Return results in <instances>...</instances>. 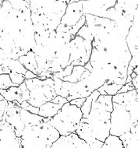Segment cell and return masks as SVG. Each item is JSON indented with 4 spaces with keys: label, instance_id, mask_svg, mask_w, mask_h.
<instances>
[{
    "label": "cell",
    "instance_id": "6da1fadb",
    "mask_svg": "<svg viewBox=\"0 0 138 148\" xmlns=\"http://www.w3.org/2000/svg\"><path fill=\"white\" fill-rule=\"evenodd\" d=\"M60 136L49 123L25 126L21 137L22 148H51Z\"/></svg>",
    "mask_w": 138,
    "mask_h": 148
},
{
    "label": "cell",
    "instance_id": "7a4b0ae2",
    "mask_svg": "<svg viewBox=\"0 0 138 148\" xmlns=\"http://www.w3.org/2000/svg\"><path fill=\"white\" fill-rule=\"evenodd\" d=\"M83 118L81 109L68 102L62 107L49 123L59 132L60 136L75 133Z\"/></svg>",
    "mask_w": 138,
    "mask_h": 148
},
{
    "label": "cell",
    "instance_id": "3957f363",
    "mask_svg": "<svg viewBox=\"0 0 138 148\" xmlns=\"http://www.w3.org/2000/svg\"><path fill=\"white\" fill-rule=\"evenodd\" d=\"M24 83L30 90L31 97L27 102L32 106L40 108L57 96L54 90V80L51 78L45 80H41L38 78L26 79Z\"/></svg>",
    "mask_w": 138,
    "mask_h": 148
},
{
    "label": "cell",
    "instance_id": "277c9868",
    "mask_svg": "<svg viewBox=\"0 0 138 148\" xmlns=\"http://www.w3.org/2000/svg\"><path fill=\"white\" fill-rule=\"evenodd\" d=\"M30 6L31 13L45 16L58 27L65 14L67 3V1H30Z\"/></svg>",
    "mask_w": 138,
    "mask_h": 148
},
{
    "label": "cell",
    "instance_id": "5b68a950",
    "mask_svg": "<svg viewBox=\"0 0 138 148\" xmlns=\"http://www.w3.org/2000/svg\"><path fill=\"white\" fill-rule=\"evenodd\" d=\"M110 116L111 112L91 108L87 117L88 125L93 137L103 143L110 136Z\"/></svg>",
    "mask_w": 138,
    "mask_h": 148
},
{
    "label": "cell",
    "instance_id": "8992f818",
    "mask_svg": "<svg viewBox=\"0 0 138 148\" xmlns=\"http://www.w3.org/2000/svg\"><path fill=\"white\" fill-rule=\"evenodd\" d=\"M110 135L119 137L130 131L133 125L130 113L123 105L113 103V109L110 116Z\"/></svg>",
    "mask_w": 138,
    "mask_h": 148
},
{
    "label": "cell",
    "instance_id": "52a82bcc",
    "mask_svg": "<svg viewBox=\"0 0 138 148\" xmlns=\"http://www.w3.org/2000/svg\"><path fill=\"white\" fill-rule=\"evenodd\" d=\"M70 57L69 64L72 66H84L91 58L92 51V42L86 41L76 36L69 43Z\"/></svg>",
    "mask_w": 138,
    "mask_h": 148
},
{
    "label": "cell",
    "instance_id": "ba28073f",
    "mask_svg": "<svg viewBox=\"0 0 138 148\" xmlns=\"http://www.w3.org/2000/svg\"><path fill=\"white\" fill-rule=\"evenodd\" d=\"M21 108L19 107L18 105L13 102H9L4 116L0 123L1 125H4L5 123H7L12 125L17 137H21L22 133L25 128V125L21 119Z\"/></svg>",
    "mask_w": 138,
    "mask_h": 148
},
{
    "label": "cell",
    "instance_id": "9c48e42d",
    "mask_svg": "<svg viewBox=\"0 0 138 148\" xmlns=\"http://www.w3.org/2000/svg\"><path fill=\"white\" fill-rule=\"evenodd\" d=\"M91 94L84 80H80L77 83L64 81L62 83L61 96L67 98L69 102L77 98H86Z\"/></svg>",
    "mask_w": 138,
    "mask_h": 148
},
{
    "label": "cell",
    "instance_id": "30bf717a",
    "mask_svg": "<svg viewBox=\"0 0 138 148\" xmlns=\"http://www.w3.org/2000/svg\"><path fill=\"white\" fill-rule=\"evenodd\" d=\"M116 0L114 1H82L84 14H90L103 18L108 9L114 7Z\"/></svg>",
    "mask_w": 138,
    "mask_h": 148
},
{
    "label": "cell",
    "instance_id": "8fae6325",
    "mask_svg": "<svg viewBox=\"0 0 138 148\" xmlns=\"http://www.w3.org/2000/svg\"><path fill=\"white\" fill-rule=\"evenodd\" d=\"M84 14L82 1H77L76 3H69L67 5V8L65 14L62 18L60 25L63 27H70L76 25Z\"/></svg>",
    "mask_w": 138,
    "mask_h": 148
},
{
    "label": "cell",
    "instance_id": "7c38bea8",
    "mask_svg": "<svg viewBox=\"0 0 138 148\" xmlns=\"http://www.w3.org/2000/svg\"><path fill=\"white\" fill-rule=\"evenodd\" d=\"M0 95L3 96L9 102L17 101L20 104L27 101L31 97L30 90L25 83H23L19 87H12L8 90H0Z\"/></svg>",
    "mask_w": 138,
    "mask_h": 148
},
{
    "label": "cell",
    "instance_id": "4fadbf2b",
    "mask_svg": "<svg viewBox=\"0 0 138 148\" xmlns=\"http://www.w3.org/2000/svg\"><path fill=\"white\" fill-rule=\"evenodd\" d=\"M1 148H22L21 137L16 135L14 129L9 123L1 125Z\"/></svg>",
    "mask_w": 138,
    "mask_h": 148
},
{
    "label": "cell",
    "instance_id": "5bb4252c",
    "mask_svg": "<svg viewBox=\"0 0 138 148\" xmlns=\"http://www.w3.org/2000/svg\"><path fill=\"white\" fill-rule=\"evenodd\" d=\"M87 144L81 140L77 133H71L69 136H61L56 142H54L51 148H87Z\"/></svg>",
    "mask_w": 138,
    "mask_h": 148
},
{
    "label": "cell",
    "instance_id": "9a60e30c",
    "mask_svg": "<svg viewBox=\"0 0 138 148\" xmlns=\"http://www.w3.org/2000/svg\"><path fill=\"white\" fill-rule=\"evenodd\" d=\"M137 10L134 13L133 23L130 28L129 33L126 37V42L127 44L129 51L132 57L138 56V21H137Z\"/></svg>",
    "mask_w": 138,
    "mask_h": 148
},
{
    "label": "cell",
    "instance_id": "2e32d148",
    "mask_svg": "<svg viewBox=\"0 0 138 148\" xmlns=\"http://www.w3.org/2000/svg\"><path fill=\"white\" fill-rule=\"evenodd\" d=\"M77 135L79 136L81 140H84L88 145H92L93 143H95L97 140L93 137L91 130H90L89 125H88V121L87 119L82 118L80 120L79 126L77 128L76 133Z\"/></svg>",
    "mask_w": 138,
    "mask_h": 148
},
{
    "label": "cell",
    "instance_id": "e0dca14e",
    "mask_svg": "<svg viewBox=\"0 0 138 148\" xmlns=\"http://www.w3.org/2000/svg\"><path fill=\"white\" fill-rule=\"evenodd\" d=\"M138 101V90H133L131 91L117 95L113 96V102L123 105L126 107L129 105Z\"/></svg>",
    "mask_w": 138,
    "mask_h": 148
},
{
    "label": "cell",
    "instance_id": "ac0fdd59",
    "mask_svg": "<svg viewBox=\"0 0 138 148\" xmlns=\"http://www.w3.org/2000/svg\"><path fill=\"white\" fill-rule=\"evenodd\" d=\"M21 115L22 121L24 123L25 126L37 125L41 124V123H49V120L51 119H48V118L41 117L38 115L32 114V113L29 112L28 111L23 109L22 108H21Z\"/></svg>",
    "mask_w": 138,
    "mask_h": 148
},
{
    "label": "cell",
    "instance_id": "d6986e66",
    "mask_svg": "<svg viewBox=\"0 0 138 148\" xmlns=\"http://www.w3.org/2000/svg\"><path fill=\"white\" fill-rule=\"evenodd\" d=\"M91 108L102 109L108 112H112L113 109V96L110 95H101L95 101H93Z\"/></svg>",
    "mask_w": 138,
    "mask_h": 148
},
{
    "label": "cell",
    "instance_id": "ffe728a7",
    "mask_svg": "<svg viewBox=\"0 0 138 148\" xmlns=\"http://www.w3.org/2000/svg\"><path fill=\"white\" fill-rule=\"evenodd\" d=\"M18 60L27 70L31 71L38 76V63H37V61H36L35 54L32 50L29 51L26 56L20 57Z\"/></svg>",
    "mask_w": 138,
    "mask_h": 148
},
{
    "label": "cell",
    "instance_id": "44dd1931",
    "mask_svg": "<svg viewBox=\"0 0 138 148\" xmlns=\"http://www.w3.org/2000/svg\"><path fill=\"white\" fill-rule=\"evenodd\" d=\"M62 106L63 105H57V104L52 103L51 101L47 102L39 108L40 110H39L38 115L44 118L51 119L56 115Z\"/></svg>",
    "mask_w": 138,
    "mask_h": 148
},
{
    "label": "cell",
    "instance_id": "7402d4cb",
    "mask_svg": "<svg viewBox=\"0 0 138 148\" xmlns=\"http://www.w3.org/2000/svg\"><path fill=\"white\" fill-rule=\"evenodd\" d=\"M124 148H138V133L126 132L119 136Z\"/></svg>",
    "mask_w": 138,
    "mask_h": 148
},
{
    "label": "cell",
    "instance_id": "603a6c76",
    "mask_svg": "<svg viewBox=\"0 0 138 148\" xmlns=\"http://www.w3.org/2000/svg\"><path fill=\"white\" fill-rule=\"evenodd\" d=\"M1 65L5 66L10 69L11 72H16L18 73L25 75L27 69L23 66L19 60H13L11 59H5L1 60Z\"/></svg>",
    "mask_w": 138,
    "mask_h": 148
},
{
    "label": "cell",
    "instance_id": "cb8c5ba5",
    "mask_svg": "<svg viewBox=\"0 0 138 148\" xmlns=\"http://www.w3.org/2000/svg\"><path fill=\"white\" fill-rule=\"evenodd\" d=\"M123 85L116 84L113 83H108L106 81L103 84V86L97 90L99 92L101 95H110V96H114L117 95L118 91L121 89Z\"/></svg>",
    "mask_w": 138,
    "mask_h": 148
},
{
    "label": "cell",
    "instance_id": "d4e9b609",
    "mask_svg": "<svg viewBox=\"0 0 138 148\" xmlns=\"http://www.w3.org/2000/svg\"><path fill=\"white\" fill-rule=\"evenodd\" d=\"M99 96V92L97 91V90H95L94 92H92L88 97H86V101H85V102L84 103V105H83V106L80 108L81 109L82 114H83V118L87 119L88 115H89L90 112L91 110L92 102L95 101L98 98Z\"/></svg>",
    "mask_w": 138,
    "mask_h": 148
},
{
    "label": "cell",
    "instance_id": "484cf974",
    "mask_svg": "<svg viewBox=\"0 0 138 148\" xmlns=\"http://www.w3.org/2000/svg\"><path fill=\"white\" fill-rule=\"evenodd\" d=\"M85 71H86V69L84 66H73L72 73L68 77L63 78L62 81L69 82V83H77L80 80L81 76Z\"/></svg>",
    "mask_w": 138,
    "mask_h": 148
},
{
    "label": "cell",
    "instance_id": "4316f807",
    "mask_svg": "<svg viewBox=\"0 0 138 148\" xmlns=\"http://www.w3.org/2000/svg\"><path fill=\"white\" fill-rule=\"evenodd\" d=\"M12 7L18 11H30L31 6H30V1H16V0H10Z\"/></svg>",
    "mask_w": 138,
    "mask_h": 148
},
{
    "label": "cell",
    "instance_id": "83f0119b",
    "mask_svg": "<svg viewBox=\"0 0 138 148\" xmlns=\"http://www.w3.org/2000/svg\"><path fill=\"white\" fill-rule=\"evenodd\" d=\"M0 84V90H8L12 87H19V85L15 84L12 82L10 74H1Z\"/></svg>",
    "mask_w": 138,
    "mask_h": 148
},
{
    "label": "cell",
    "instance_id": "f1b7e54d",
    "mask_svg": "<svg viewBox=\"0 0 138 148\" xmlns=\"http://www.w3.org/2000/svg\"><path fill=\"white\" fill-rule=\"evenodd\" d=\"M76 36L80 37V38H82L84 40L91 41V42L93 41V40H94V37L92 35L90 29L88 28V27H87L86 23L80 29L79 31H78L77 34H76Z\"/></svg>",
    "mask_w": 138,
    "mask_h": 148
},
{
    "label": "cell",
    "instance_id": "f546056e",
    "mask_svg": "<svg viewBox=\"0 0 138 148\" xmlns=\"http://www.w3.org/2000/svg\"><path fill=\"white\" fill-rule=\"evenodd\" d=\"M10 77L11 80H12L13 84L19 85V86L22 84L23 83H24V81L26 80L25 75L18 73H16V72H11L10 73Z\"/></svg>",
    "mask_w": 138,
    "mask_h": 148
},
{
    "label": "cell",
    "instance_id": "4dcf8cb0",
    "mask_svg": "<svg viewBox=\"0 0 138 148\" xmlns=\"http://www.w3.org/2000/svg\"><path fill=\"white\" fill-rule=\"evenodd\" d=\"M73 69V66H67V68H65L63 70H62L61 72L56 73L53 74V75L54 76H56L57 78H59V79H60L62 80V79H63V78L68 77V76H69V75L72 73Z\"/></svg>",
    "mask_w": 138,
    "mask_h": 148
},
{
    "label": "cell",
    "instance_id": "1f68e13d",
    "mask_svg": "<svg viewBox=\"0 0 138 148\" xmlns=\"http://www.w3.org/2000/svg\"><path fill=\"white\" fill-rule=\"evenodd\" d=\"M51 79L54 80V90H55V91L56 93V95L61 96L62 88V83H63V81L62 79L57 78L54 75L52 76Z\"/></svg>",
    "mask_w": 138,
    "mask_h": 148
},
{
    "label": "cell",
    "instance_id": "d6a6232c",
    "mask_svg": "<svg viewBox=\"0 0 138 148\" xmlns=\"http://www.w3.org/2000/svg\"><path fill=\"white\" fill-rule=\"evenodd\" d=\"M0 100H1V102H0V109H1V111H0V120H2L3 116H4V114H5V109L9 105V101H7L5 99V97L2 95H0Z\"/></svg>",
    "mask_w": 138,
    "mask_h": 148
},
{
    "label": "cell",
    "instance_id": "836d02e7",
    "mask_svg": "<svg viewBox=\"0 0 138 148\" xmlns=\"http://www.w3.org/2000/svg\"><path fill=\"white\" fill-rule=\"evenodd\" d=\"M135 90V88H134V87H133L132 82H130V83H129V84H126L123 85V87H121V89L118 91L117 94L126 93V92L131 91V90Z\"/></svg>",
    "mask_w": 138,
    "mask_h": 148
},
{
    "label": "cell",
    "instance_id": "e575fe53",
    "mask_svg": "<svg viewBox=\"0 0 138 148\" xmlns=\"http://www.w3.org/2000/svg\"><path fill=\"white\" fill-rule=\"evenodd\" d=\"M52 103H55V104H57V105H64L65 104H67L69 101H67V98H65V97H62L60 95H57L56 97H55L54 99H52L51 101Z\"/></svg>",
    "mask_w": 138,
    "mask_h": 148
},
{
    "label": "cell",
    "instance_id": "d590c367",
    "mask_svg": "<svg viewBox=\"0 0 138 148\" xmlns=\"http://www.w3.org/2000/svg\"><path fill=\"white\" fill-rule=\"evenodd\" d=\"M85 101H86V98H77V99L72 100L69 103H70V105H76L77 108H81L84 103L85 102Z\"/></svg>",
    "mask_w": 138,
    "mask_h": 148
},
{
    "label": "cell",
    "instance_id": "8d00e7d4",
    "mask_svg": "<svg viewBox=\"0 0 138 148\" xmlns=\"http://www.w3.org/2000/svg\"><path fill=\"white\" fill-rule=\"evenodd\" d=\"M23 109L27 110V111H28L29 112L32 113V114H35V115H38L39 114V108L34 107V106H32V105H29L27 107L24 108Z\"/></svg>",
    "mask_w": 138,
    "mask_h": 148
},
{
    "label": "cell",
    "instance_id": "74e56055",
    "mask_svg": "<svg viewBox=\"0 0 138 148\" xmlns=\"http://www.w3.org/2000/svg\"><path fill=\"white\" fill-rule=\"evenodd\" d=\"M35 78H38V76H37L36 74H34L31 71H29V70L27 71V73H26L25 74L26 79H35Z\"/></svg>",
    "mask_w": 138,
    "mask_h": 148
},
{
    "label": "cell",
    "instance_id": "f35d334b",
    "mask_svg": "<svg viewBox=\"0 0 138 148\" xmlns=\"http://www.w3.org/2000/svg\"><path fill=\"white\" fill-rule=\"evenodd\" d=\"M10 73L11 70L8 67L1 65V74H10Z\"/></svg>",
    "mask_w": 138,
    "mask_h": 148
},
{
    "label": "cell",
    "instance_id": "ab89813d",
    "mask_svg": "<svg viewBox=\"0 0 138 148\" xmlns=\"http://www.w3.org/2000/svg\"><path fill=\"white\" fill-rule=\"evenodd\" d=\"M132 84H133V87L135 88V90H138V76L135 77V78H133L132 79Z\"/></svg>",
    "mask_w": 138,
    "mask_h": 148
},
{
    "label": "cell",
    "instance_id": "60d3db41",
    "mask_svg": "<svg viewBox=\"0 0 138 148\" xmlns=\"http://www.w3.org/2000/svg\"><path fill=\"white\" fill-rule=\"evenodd\" d=\"M84 67L85 69H87V70H88L90 73H91L92 70H93V68H92L91 65V63H90V62H88L87 63L85 64V66Z\"/></svg>",
    "mask_w": 138,
    "mask_h": 148
},
{
    "label": "cell",
    "instance_id": "b9f144b4",
    "mask_svg": "<svg viewBox=\"0 0 138 148\" xmlns=\"http://www.w3.org/2000/svg\"><path fill=\"white\" fill-rule=\"evenodd\" d=\"M137 75L134 73L133 72V73H132L130 74V77H131V78H132V79H133V78H135V77H137Z\"/></svg>",
    "mask_w": 138,
    "mask_h": 148
}]
</instances>
